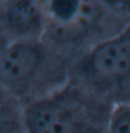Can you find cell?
<instances>
[{"label":"cell","instance_id":"cell-1","mask_svg":"<svg viewBox=\"0 0 130 133\" xmlns=\"http://www.w3.org/2000/svg\"><path fill=\"white\" fill-rule=\"evenodd\" d=\"M111 112L97 97L64 87L25 107V133H106Z\"/></svg>","mask_w":130,"mask_h":133},{"label":"cell","instance_id":"cell-2","mask_svg":"<svg viewBox=\"0 0 130 133\" xmlns=\"http://www.w3.org/2000/svg\"><path fill=\"white\" fill-rule=\"evenodd\" d=\"M81 69L92 83L116 85L130 81V25L98 42L85 55Z\"/></svg>","mask_w":130,"mask_h":133},{"label":"cell","instance_id":"cell-4","mask_svg":"<svg viewBox=\"0 0 130 133\" xmlns=\"http://www.w3.org/2000/svg\"><path fill=\"white\" fill-rule=\"evenodd\" d=\"M45 24V14L35 2H7L0 10V27L18 41L38 39Z\"/></svg>","mask_w":130,"mask_h":133},{"label":"cell","instance_id":"cell-7","mask_svg":"<svg viewBox=\"0 0 130 133\" xmlns=\"http://www.w3.org/2000/svg\"><path fill=\"white\" fill-rule=\"evenodd\" d=\"M106 133H130V102L120 104L112 109Z\"/></svg>","mask_w":130,"mask_h":133},{"label":"cell","instance_id":"cell-5","mask_svg":"<svg viewBox=\"0 0 130 133\" xmlns=\"http://www.w3.org/2000/svg\"><path fill=\"white\" fill-rule=\"evenodd\" d=\"M101 20V7L97 3H85L81 2L80 9L77 14L64 23H55L48 30L43 31V34L48 32L49 38L53 42L60 45L76 44L84 39L92 28L98 25Z\"/></svg>","mask_w":130,"mask_h":133},{"label":"cell","instance_id":"cell-3","mask_svg":"<svg viewBox=\"0 0 130 133\" xmlns=\"http://www.w3.org/2000/svg\"><path fill=\"white\" fill-rule=\"evenodd\" d=\"M46 60L45 45L38 39L14 41L0 52V85L20 94L37 81Z\"/></svg>","mask_w":130,"mask_h":133},{"label":"cell","instance_id":"cell-6","mask_svg":"<svg viewBox=\"0 0 130 133\" xmlns=\"http://www.w3.org/2000/svg\"><path fill=\"white\" fill-rule=\"evenodd\" d=\"M0 133H25V108L16 94L0 85Z\"/></svg>","mask_w":130,"mask_h":133},{"label":"cell","instance_id":"cell-8","mask_svg":"<svg viewBox=\"0 0 130 133\" xmlns=\"http://www.w3.org/2000/svg\"><path fill=\"white\" fill-rule=\"evenodd\" d=\"M9 44H10V41H9V35H7V32L3 30L2 27H0V52H2L3 49H4Z\"/></svg>","mask_w":130,"mask_h":133}]
</instances>
